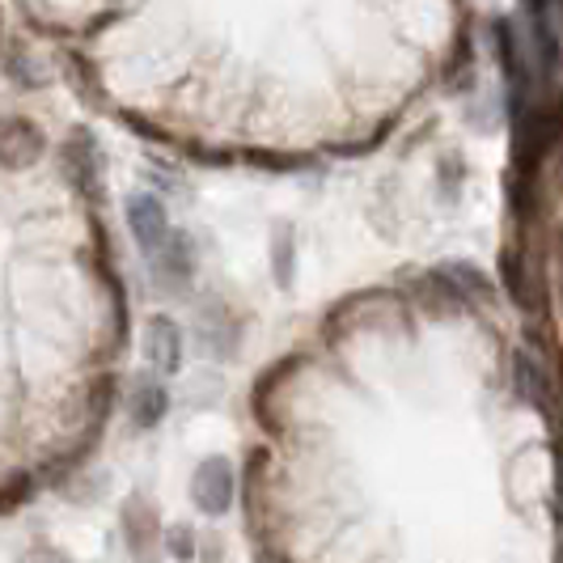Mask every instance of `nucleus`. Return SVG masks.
<instances>
[{
	"mask_svg": "<svg viewBox=\"0 0 563 563\" xmlns=\"http://www.w3.org/2000/svg\"><path fill=\"white\" fill-rule=\"evenodd\" d=\"M47 153V136L38 132V123L26 114H4L0 119V166L26 169Z\"/></svg>",
	"mask_w": 563,
	"mask_h": 563,
	"instance_id": "nucleus-3",
	"label": "nucleus"
},
{
	"mask_svg": "<svg viewBox=\"0 0 563 563\" xmlns=\"http://www.w3.org/2000/svg\"><path fill=\"white\" fill-rule=\"evenodd\" d=\"M59 162H64V174L81 187L85 196L93 199V203H102L107 196V174H102V148L98 141L89 136V132H77V136H68L64 148H59Z\"/></svg>",
	"mask_w": 563,
	"mask_h": 563,
	"instance_id": "nucleus-2",
	"label": "nucleus"
},
{
	"mask_svg": "<svg viewBox=\"0 0 563 563\" xmlns=\"http://www.w3.org/2000/svg\"><path fill=\"white\" fill-rule=\"evenodd\" d=\"M166 411H169V395L157 386V382L136 386V395H132V402H128V416H132L136 428H157V423L166 420Z\"/></svg>",
	"mask_w": 563,
	"mask_h": 563,
	"instance_id": "nucleus-10",
	"label": "nucleus"
},
{
	"mask_svg": "<svg viewBox=\"0 0 563 563\" xmlns=\"http://www.w3.org/2000/svg\"><path fill=\"white\" fill-rule=\"evenodd\" d=\"M144 361L157 373H178L183 368V331H178L174 318H166V313L148 318V327H144Z\"/></svg>",
	"mask_w": 563,
	"mask_h": 563,
	"instance_id": "nucleus-7",
	"label": "nucleus"
},
{
	"mask_svg": "<svg viewBox=\"0 0 563 563\" xmlns=\"http://www.w3.org/2000/svg\"><path fill=\"white\" fill-rule=\"evenodd\" d=\"M233 496H238V475H233V462L225 453H212L203 457L191 475V500L199 505V512L208 517H225L233 508Z\"/></svg>",
	"mask_w": 563,
	"mask_h": 563,
	"instance_id": "nucleus-1",
	"label": "nucleus"
},
{
	"mask_svg": "<svg viewBox=\"0 0 563 563\" xmlns=\"http://www.w3.org/2000/svg\"><path fill=\"white\" fill-rule=\"evenodd\" d=\"M512 377H517V390L530 398V402H538L542 411H547V402H551V390H547V377H542V368L526 356V352H517L512 356Z\"/></svg>",
	"mask_w": 563,
	"mask_h": 563,
	"instance_id": "nucleus-12",
	"label": "nucleus"
},
{
	"mask_svg": "<svg viewBox=\"0 0 563 563\" xmlns=\"http://www.w3.org/2000/svg\"><path fill=\"white\" fill-rule=\"evenodd\" d=\"M411 292L420 297L423 310H432V313H462L466 310V301L457 297V288L450 284L445 272H423V276H416V280H411Z\"/></svg>",
	"mask_w": 563,
	"mask_h": 563,
	"instance_id": "nucleus-8",
	"label": "nucleus"
},
{
	"mask_svg": "<svg viewBox=\"0 0 563 563\" xmlns=\"http://www.w3.org/2000/svg\"><path fill=\"white\" fill-rule=\"evenodd\" d=\"M9 77L13 81H22V85H30V89H38V85H47V68H34V59L30 56H13V64H9Z\"/></svg>",
	"mask_w": 563,
	"mask_h": 563,
	"instance_id": "nucleus-16",
	"label": "nucleus"
},
{
	"mask_svg": "<svg viewBox=\"0 0 563 563\" xmlns=\"http://www.w3.org/2000/svg\"><path fill=\"white\" fill-rule=\"evenodd\" d=\"M450 284L457 288V297L466 301V306H492V297H496V284L483 276L479 267H471V263H445L441 267Z\"/></svg>",
	"mask_w": 563,
	"mask_h": 563,
	"instance_id": "nucleus-9",
	"label": "nucleus"
},
{
	"mask_svg": "<svg viewBox=\"0 0 563 563\" xmlns=\"http://www.w3.org/2000/svg\"><path fill=\"white\" fill-rule=\"evenodd\" d=\"M272 258H276V284L288 288V284H292V263H297V251H292V233H288V225H276V238H272Z\"/></svg>",
	"mask_w": 563,
	"mask_h": 563,
	"instance_id": "nucleus-13",
	"label": "nucleus"
},
{
	"mask_svg": "<svg viewBox=\"0 0 563 563\" xmlns=\"http://www.w3.org/2000/svg\"><path fill=\"white\" fill-rule=\"evenodd\" d=\"M0 30H4V22H0Z\"/></svg>",
	"mask_w": 563,
	"mask_h": 563,
	"instance_id": "nucleus-21",
	"label": "nucleus"
},
{
	"mask_svg": "<svg viewBox=\"0 0 563 563\" xmlns=\"http://www.w3.org/2000/svg\"><path fill=\"white\" fill-rule=\"evenodd\" d=\"M196 272V246L187 233L169 229V238L153 251V280H162L166 288H183Z\"/></svg>",
	"mask_w": 563,
	"mask_h": 563,
	"instance_id": "nucleus-6",
	"label": "nucleus"
},
{
	"mask_svg": "<svg viewBox=\"0 0 563 563\" xmlns=\"http://www.w3.org/2000/svg\"><path fill=\"white\" fill-rule=\"evenodd\" d=\"M166 551L178 563L196 560V534H191V526H169V530H166Z\"/></svg>",
	"mask_w": 563,
	"mask_h": 563,
	"instance_id": "nucleus-15",
	"label": "nucleus"
},
{
	"mask_svg": "<svg viewBox=\"0 0 563 563\" xmlns=\"http://www.w3.org/2000/svg\"><path fill=\"white\" fill-rule=\"evenodd\" d=\"M18 563H73V560H68L64 551H56L52 542H34L30 551H22V560Z\"/></svg>",
	"mask_w": 563,
	"mask_h": 563,
	"instance_id": "nucleus-18",
	"label": "nucleus"
},
{
	"mask_svg": "<svg viewBox=\"0 0 563 563\" xmlns=\"http://www.w3.org/2000/svg\"><path fill=\"white\" fill-rule=\"evenodd\" d=\"M18 4H26V13L34 26H43V0H18Z\"/></svg>",
	"mask_w": 563,
	"mask_h": 563,
	"instance_id": "nucleus-19",
	"label": "nucleus"
},
{
	"mask_svg": "<svg viewBox=\"0 0 563 563\" xmlns=\"http://www.w3.org/2000/svg\"><path fill=\"white\" fill-rule=\"evenodd\" d=\"M64 73H68V81L81 89L85 102H102V85H98V77H93V68H89V77H85L81 56H64Z\"/></svg>",
	"mask_w": 563,
	"mask_h": 563,
	"instance_id": "nucleus-14",
	"label": "nucleus"
},
{
	"mask_svg": "<svg viewBox=\"0 0 563 563\" xmlns=\"http://www.w3.org/2000/svg\"><path fill=\"white\" fill-rule=\"evenodd\" d=\"M462 178H466V162H462L457 153H445V157H441V187H445V191L453 196Z\"/></svg>",
	"mask_w": 563,
	"mask_h": 563,
	"instance_id": "nucleus-17",
	"label": "nucleus"
},
{
	"mask_svg": "<svg viewBox=\"0 0 563 563\" xmlns=\"http://www.w3.org/2000/svg\"><path fill=\"white\" fill-rule=\"evenodd\" d=\"M258 563H276V560H258Z\"/></svg>",
	"mask_w": 563,
	"mask_h": 563,
	"instance_id": "nucleus-20",
	"label": "nucleus"
},
{
	"mask_svg": "<svg viewBox=\"0 0 563 563\" xmlns=\"http://www.w3.org/2000/svg\"><path fill=\"white\" fill-rule=\"evenodd\" d=\"M128 225H132V238L144 254H153L162 242L169 238V217H166V203L157 196H132L128 199Z\"/></svg>",
	"mask_w": 563,
	"mask_h": 563,
	"instance_id": "nucleus-5",
	"label": "nucleus"
},
{
	"mask_svg": "<svg viewBox=\"0 0 563 563\" xmlns=\"http://www.w3.org/2000/svg\"><path fill=\"white\" fill-rule=\"evenodd\" d=\"M492 43H496V56H500V68L512 85L526 81V68H521V52H517V30L508 18H496L492 22Z\"/></svg>",
	"mask_w": 563,
	"mask_h": 563,
	"instance_id": "nucleus-11",
	"label": "nucleus"
},
{
	"mask_svg": "<svg viewBox=\"0 0 563 563\" xmlns=\"http://www.w3.org/2000/svg\"><path fill=\"white\" fill-rule=\"evenodd\" d=\"M123 538H128V551H132V560L136 563H148L157 555V508L144 500L141 492L136 496H128L123 500Z\"/></svg>",
	"mask_w": 563,
	"mask_h": 563,
	"instance_id": "nucleus-4",
	"label": "nucleus"
}]
</instances>
